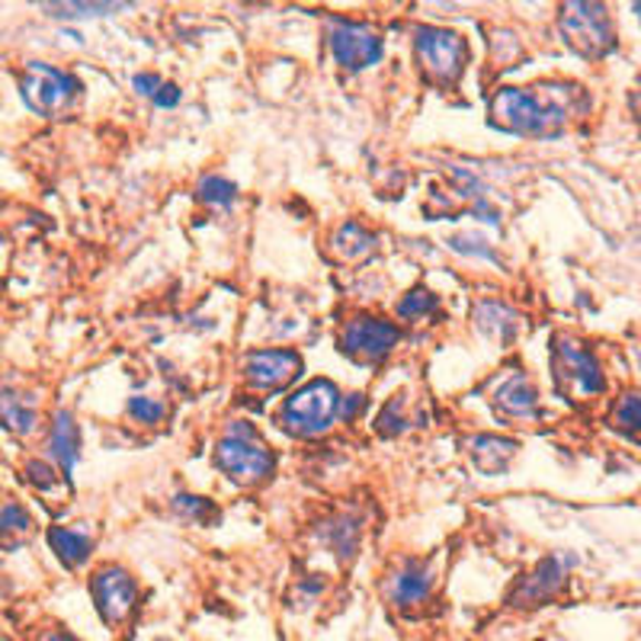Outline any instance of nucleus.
<instances>
[{
	"label": "nucleus",
	"mask_w": 641,
	"mask_h": 641,
	"mask_svg": "<svg viewBox=\"0 0 641 641\" xmlns=\"http://www.w3.org/2000/svg\"><path fill=\"white\" fill-rule=\"evenodd\" d=\"M568 91L571 87H555L551 94H539V87H504L491 99V123L513 135H555L568 119Z\"/></svg>",
	"instance_id": "nucleus-1"
},
{
	"label": "nucleus",
	"mask_w": 641,
	"mask_h": 641,
	"mask_svg": "<svg viewBox=\"0 0 641 641\" xmlns=\"http://www.w3.org/2000/svg\"><path fill=\"white\" fill-rule=\"evenodd\" d=\"M558 30L584 59H607L616 49V30L603 3H565Z\"/></svg>",
	"instance_id": "nucleus-2"
},
{
	"label": "nucleus",
	"mask_w": 641,
	"mask_h": 641,
	"mask_svg": "<svg viewBox=\"0 0 641 641\" xmlns=\"http://www.w3.org/2000/svg\"><path fill=\"white\" fill-rule=\"evenodd\" d=\"M337 411H340V395H337L334 382L315 379L305 388H298L292 398H286L283 411H280V423L292 437H318L334 423Z\"/></svg>",
	"instance_id": "nucleus-3"
},
{
	"label": "nucleus",
	"mask_w": 641,
	"mask_h": 641,
	"mask_svg": "<svg viewBox=\"0 0 641 641\" xmlns=\"http://www.w3.org/2000/svg\"><path fill=\"white\" fill-rule=\"evenodd\" d=\"M216 462L224 475L238 484H260V481L270 479L273 472V455L270 449L256 440V433L248 427H234L228 437L219 440L216 446Z\"/></svg>",
	"instance_id": "nucleus-4"
},
{
	"label": "nucleus",
	"mask_w": 641,
	"mask_h": 641,
	"mask_svg": "<svg viewBox=\"0 0 641 641\" xmlns=\"http://www.w3.org/2000/svg\"><path fill=\"white\" fill-rule=\"evenodd\" d=\"M551 372H555L558 391L571 395V398H590V395H600L607 388V379H603L593 353L584 350L571 337L551 340Z\"/></svg>",
	"instance_id": "nucleus-5"
},
{
	"label": "nucleus",
	"mask_w": 641,
	"mask_h": 641,
	"mask_svg": "<svg viewBox=\"0 0 641 641\" xmlns=\"http://www.w3.org/2000/svg\"><path fill=\"white\" fill-rule=\"evenodd\" d=\"M81 91V84L67 74V71H59L52 64L45 62H30L20 74V94H23V103L30 106L32 113L39 116H59L64 113L74 96Z\"/></svg>",
	"instance_id": "nucleus-6"
},
{
	"label": "nucleus",
	"mask_w": 641,
	"mask_h": 641,
	"mask_svg": "<svg viewBox=\"0 0 641 641\" xmlns=\"http://www.w3.org/2000/svg\"><path fill=\"white\" fill-rule=\"evenodd\" d=\"M417 62L427 77L440 84H455L469 62V45L459 32L440 30V27H423L414 39Z\"/></svg>",
	"instance_id": "nucleus-7"
},
{
	"label": "nucleus",
	"mask_w": 641,
	"mask_h": 641,
	"mask_svg": "<svg viewBox=\"0 0 641 641\" xmlns=\"http://www.w3.org/2000/svg\"><path fill=\"white\" fill-rule=\"evenodd\" d=\"M401 330L382 318H356L344 327L340 347L356 362H382L388 353L398 347Z\"/></svg>",
	"instance_id": "nucleus-8"
},
{
	"label": "nucleus",
	"mask_w": 641,
	"mask_h": 641,
	"mask_svg": "<svg viewBox=\"0 0 641 641\" xmlns=\"http://www.w3.org/2000/svg\"><path fill=\"white\" fill-rule=\"evenodd\" d=\"M330 52L337 64H344L347 71H362L382 59V35L362 23H350V20H334L330 27Z\"/></svg>",
	"instance_id": "nucleus-9"
},
{
	"label": "nucleus",
	"mask_w": 641,
	"mask_h": 641,
	"mask_svg": "<svg viewBox=\"0 0 641 641\" xmlns=\"http://www.w3.org/2000/svg\"><path fill=\"white\" fill-rule=\"evenodd\" d=\"M91 593H94V603L99 609V616H103V622L119 626L132 612V607H135L138 587H135V580H132L128 571L116 568V565H106L91 580Z\"/></svg>",
	"instance_id": "nucleus-10"
},
{
	"label": "nucleus",
	"mask_w": 641,
	"mask_h": 641,
	"mask_svg": "<svg viewBox=\"0 0 641 641\" xmlns=\"http://www.w3.org/2000/svg\"><path fill=\"white\" fill-rule=\"evenodd\" d=\"M248 382L263 391H280L302 372V356L292 350H254L244 359Z\"/></svg>",
	"instance_id": "nucleus-11"
},
{
	"label": "nucleus",
	"mask_w": 641,
	"mask_h": 641,
	"mask_svg": "<svg viewBox=\"0 0 641 641\" xmlns=\"http://www.w3.org/2000/svg\"><path fill=\"white\" fill-rule=\"evenodd\" d=\"M565 584V565L561 558H545L536 565L533 575H526L519 580V587L513 590L511 603L513 607H543L548 603Z\"/></svg>",
	"instance_id": "nucleus-12"
},
{
	"label": "nucleus",
	"mask_w": 641,
	"mask_h": 641,
	"mask_svg": "<svg viewBox=\"0 0 641 641\" xmlns=\"http://www.w3.org/2000/svg\"><path fill=\"white\" fill-rule=\"evenodd\" d=\"M494 404H497L501 414L507 417H536V411H539L536 385L529 382L523 372H516L494 391Z\"/></svg>",
	"instance_id": "nucleus-13"
},
{
	"label": "nucleus",
	"mask_w": 641,
	"mask_h": 641,
	"mask_svg": "<svg viewBox=\"0 0 641 641\" xmlns=\"http://www.w3.org/2000/svg\"><path fill=\"white\" fill-rule=\"evenodd\" d=\"M39 423V411L30 395L20 391H0V427H7L17 437H27Z\"/></svg>",
	"instance_id": "nucleus-14"
},
{
	"label": "nucleus",
	"mask_w": 641,
	"mask_h": 641,
	"mask_svg": "<svg viewBox=\"0 0 641 641\" xmlns=\"http://www.w3.org/2000/svg\"><path fill=\"white\" fill-rule=\"evenodd\" d=\"M472 459H475V465H479V472L484 475H501L507 465H511V459L516 455V443L513 440H504V437H475L472 443Z\"/></svg>",
	"instance_id": "nucleus-15"
},
{
	"label": "nucleus",
	"mask_w": 641,
	"mask_h": 641,
	"mask_svg": "<svg viewBox=\"0 0 641 641\" xmlns=\"http://www.w3.org/2000/svg\"><path fill=\"white\" fill-rule=\"evenodd\" d=\"M49 545H52V551L59 555L64 568H81L94 551V539L87 533H77V529H67V526H52L49 529Z\"/></svg>",
	"instance_id": "nucleus-16"
},
{
	"label": "nucleus",
	"mask_w": 641,
	"mask_h": 641,
	"mask_svg": "<svg viewBox=\"0 0 641 641\" xmlns=\"http://www.w3.org/2000/svg\"><path fill=\"white\" fill-rule=\"evenodd\" d=\"M52 455L59 459L64 475L74 472L77 459H81V433H77V423L67 411L55 414V427H52Z\"/></svg>",
	"instance_id": "nucleus-17"
},
{
	"label": "nucleus",
	"mask_w": 641,
	"mask_h": 641,
	"mask_svg": "<svg viewBox=\"0 0 641 641\" xmlns=\"http://www.w3.org/2000/svg\"><path fill=\"white\" fill-rule=\"evenodd\" d=\"M475 324H479V330L484 337H494V340H511L513 334H516V312L507 308L504 302H481L475 305Z\"/></svg>",
	"instance_id": "nucleus-18"
},
{
	"label": "nucleus",
	"mask_w": 641,
	"mask_h": 641,
	"mask_svg": "<svg viewBox=\"0 0 641 641\" xmlns=\"http://www.w3.org/2000/svg\"><path fill=\"white\" fill-rule=\"evenodd\" d=\"M32 536V516L23 504L7 501L0 504V548L13 551Z\"/></svg>",
	"instance_id": "nucleus-19"
},
{
	"label": "nucleus",
	"mask_w": 641,
	"mask_h": 641,
	"mask_svg": "<svg viewBox=\"0 0 641 641\" xmlns=\"http://www.w3.org/2000/svg\"><path fill=\"white\" fill-rule=\"evenodd\" d=\"M430 571L423 568V565H408L398 580H395V603L398 607H417V603H423L427 600V593H430Z\"/></svg>",
	"instance_id": "nucleus-20"
},
{
	"label": "nucleus",
	"mask_w": 641,
	"mask_h": 641,
	"mask_svg": "<svg viewBox=\"0 0 641 641\" xmlns=\"http://www.w3.org/2000/svg\"><path fill=\"white\" fill-rule=\"evenodd\" d=\"M334 251L344 256V260H359V256L376 251V238L362 224L347 222L340 224V231L334 234Z\"/></svg>",
	"instance_id": "nucleus-21"
},
{
	"label": "nucleus",
	"mask_w": 641,
	"mask_h": 641,
	"mask_svg": "<svg viewBox=\"0 0 641 641\" xmlns=\"http://www.w3.org/2000/svg\"><path fill=\"white\" fill-rule=\"evenodd\" d=\"M612 427H616L619 433H626V437H632V440H639L641 443V398L639 395H626V398L616 404V411H612Z\"/></svg>",
	"instance_id": "nucleus-22"
},
{
	"label": "nucleus",
	"mask_w": 641,
	"mask_h": 641,
	"mask_svg": "<svg viewBox=\"0 0 641 641\" xmlns=\"http://www.w3.org/2000/svg\"><path fill=\"white\" fill-rule=\"evenodd\" d=\"M199 199L206 206H216V209H231L234 199H238V187L224 177H202L199 183Z\"/></svg>",
	"instance_id": "nucleus-23"
},
{
	"label": "nucleus",
	"mask_w": 641,
	"mask_h": 641,
	"mask_svg": "<svg viewBox=\"0 0 641 641\" xmlns=\"http://www.w3.org/2000/svg\"><path fill=\"white\" fill-rule=\"evenodd\" d=\"M52 17H106L123 10V3H49Z\"/></svg>",
	"instance_id": "nucleus-24"
},
{
	"label": "nucleus",
	"mask_w": 641,
	"mask_h": 641,
	"mask_svg": "<svg viewBox=\"0 0 641 641\" xmlns=\"http://www.w3.org/2000/svg\"><path fill=\"white\" fill-rule=\"evenodd\" d=\"M437 305H440V302H437V295H433L430 288H414V292H408L404 302L398 305V315H401V318H420V315L433 312Z\"/></svg>",
	"instance_id": "nucleus-25"
},
{
	"label": "nucleus",
	"mask_w": 641,
	"mask_h": 641,
	"mask_svg": "<svg viewBox=\"0 0 641 641\" xmlns=\"http://www.w3.org/2000/svg\"><path fill=\"white\" fill-rule=\"evenodd\" d=\"M174 507H177V513H183V516L196 519V523H212V519H216V507H212V501H206V497L180 494V497H174Z\"/></svg>",
	"instance_id": "nucleus-26"
},
{
	"label": "nucleus",
	"mask_w": 641,
	"mask_h": 641,
	"mask_svg": "<svg viewBox=\"0 0 641 641\" xmlns=\"http://www.w3.org/2000/svg\"><path fill=\"white\" fill-rule=\"evenodd\" d=\"M376 427H379V433H382V437H395V433H401V430H404L401 398H391V401L385 404L382 414H379V420H376Z\"/></svg>",
	"instance_id": "nucleus-27"
},
{
	"label": "nucleus",
	"mask_w": 641,
	"mask_h": 641,
	"mask_svg": "<svg viewBox=\"0 0 641 641\" xmlns=\"http://www.w3.org/2000/svg\"><path fill=\"white\" fill-rule=\"evenodd\" d=\"M128 414L135 417V420H141V423H160V417H164V404H158L155 398H141V395H135V398H128Z\"/></svg>",
	"instance_id": "nucleus-28"
},
{
	"label": "nucleus",
	"mask_w": 641,
	"mask_h": 641,
	"mask_svg": "<svg viewBox=\"0 0 641 641\" xmlns=\"http://www.w3.org/2000/svg\"><path fill=\"white\" fill-rule=\"evenodd\" d=\"M27 472H30V481L35 487H42V491H49L52 484H55V472H52V465H45V462H30L27 465Z\"/></svg>",
	"instance_id": "nucleus-29"
},
{
	"label": "nucleus",
	"mask_w": 641,
	"mask_h": 641,
	"mask_svg": "<svg viewBox=\"0 0 641 641\" xmlns=\"http://www.w3.org/2000/svg\"><path fill=\"white\" fill-rule=\"evenodd\" d=\"M160 81L158 74H135V81H132V87L138 91L141 96H155L160 91Z\"/></svg>",
	"instance_id": "nucleus-30"
},
{
	"label": "nucleus",
	"mask_w": 641,
	"mask_h": 641,
	"mask_svg": "<svg viewBox=\"0 0 641 641\" xmlns=\"http://www.w3.org/2000/svg\"><path fill=\"white\" fill-rule=\"evenodd\" d=\"M151 99H155L158 106H164V109H167V106H177V103H180V87H177V84H160V91L151 96Z\"/></svg>",
	"instance_id": "nucleus-31"
},
{
	"label": "nucleus",
	"mask_w": 641,
	"mask_h": 641,
	"mask_svg": "<svg viewBox=\"0 0 641 641\" xmlns=\"http://www.w3.org/2000/svg\"><path fill=\"white\" fill-rule=\"evenodd\" d=\"M359 408H362V395H353V401L347 398V401L340 404V414L347 417V420H353V417L359 414Z\"/></svg>",
	"instance_id": "nucleus-32"
},
{
	"label": "nucleus",
	"mask_w": 641,
	"mask_h": 641,
	"mask_svg": "<svg viewBox=\"0 0 641 641\" xmlns=\"http://www.w3.org/2000/svg\"><path fill=\"white\" fill-rule=\"evenodd\" d=\"M42 641H77L74 635H67V632H52V635H45Z\"/></svg>",
	"instance_id": "nucleus-33"
},
{
	"label": "nucleus",
	"mask_w": 641,
	"mask_h": 641,
	"mask_svg": "<svg viewBox=\"0 0 641 641\" xmlns=\"http://www.w3.org/2000/svg\"><path fill=\"white\" fill-rule=\"evenodd\" d=\"M635 13H639V23H641V3H635Z\"/></svg>",
	"instance_id": "nucleus-34"
}]
</instances>
